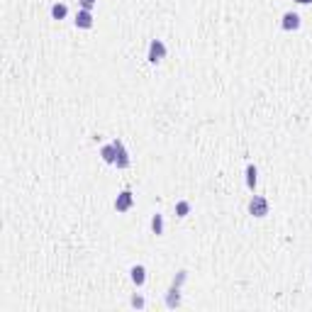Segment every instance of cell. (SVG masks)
I'll return each instance as SVG.
<instances>
[{"label": "cell", "mask_w": 312, "mask_h": 312, "mask_svg": "<svg viewBox=\"0 0 312 312\" xmlns=\"http://www.w3.org/2000/svg\"><path fill=\"white\" fill-rule=\"evenodd\" d=\"M146 59H149V64H161V61L166 59V44H164L161 39H151V42H149V54H146Z\"/></svg>", "instance_id": "6da1fadb"}, {"label": "cell", "mask_w": 312, "mask_h": 312, "mask_svg": "<svg viewBox=\"0 0 312 312\" xmlns=\"http://www.w3.org/2000/svg\"><path fill=\"white\" fill-rule=\"evenodd\" d=\"M249 212L254 215V217H266L268 215V200L264 195H254L251 200H249Z\"/></svg>", "instance_id": "7a4b0ae2"}, {"label": "cell", "mask_w": 312, "mask_h": 312, "mask_svg": "<svg viewBox=\"0 0 312 312\" xmlns=\"http://www.w3.org/2000/svg\"><path fill=\"white\" fill-rule=\"evenodd\" d=\"M112 144H115V151H117V161H115V166L117 168H129V151L124 149V142L122 139H112Z\"/></svg>", "instance_id": "3957f363"}, {"label": "cell", "mask_w": 312, "mask_h": 312, "mask_svg": "<svg viewBox=\"0 0 312 312\" xmlns=\"http://www.w3.org/2000/svg\"><path fill=\"white\" fill-rule=\"evenodd\" d=\"M132 205H134V195H132V190H122L117 198H115V210L117 212H127V210H132Z\"/></svg>", "instance_id": "277c9868"}, {"label": "cell", "mask_w": 312, "mask_h": 312, "mask_svg": "<svg viewBox=\"0 0 312 312\" xmlns=\"http://www.w3.org/2000/svg\"><path fill=\"white\" fill-rule=\"evenodd\" d=\"M280 27H283L285 32H295V30L300 27V15H298V12H285L283 20H280Z\"/></svg>", "instance_id": "5b68a950"}, {"label": "cell", "mask_w": 312, "mask_h": 312, "mask_svg": "<svg viewBox=\"0 0 312 312\" xmlns=\"http://www.w3.org/2000/svg\"><path fill=\"white\" fill-rule=\"evenodd\" d=\"M73 22H76L78 30H90V27H93V10H83V8H81V10L76 12V20H73Z\"/></svg>", "instance_id": "8992f818"}, {"label": "cell", "mask_w": 312, "mask_h": 312, "mask_svg": "<svg viewBox=\"0 0 312 312\" xmlns=\"http://www.w3.org/2000/svg\"><path fill=\"white\" fill-rule=\"evenodd\" d=\"M129 278H132V283L137 285V288H142L146 283V268L142 266V264H137V266L129 268Z\"/></svg>", "instance_id": "52a82bcc"}, {"label": "cell", "mask_w": 312, "mask_h": 312, "mask_svg": "<svg viewBox=\"0 0 312 312\" xmlns=\"http://www.w3.org/2000/svg\"><path fill=\"white\" fill-rule=\"evenodd\" d=\"M256 180H258V171L254 164H246V188L254 190L256 188Z\"/></svg>", "instance_id": "ba28073f"}, {"label": "cell", "mask_w": 312, "mask_h": 312, "mask_svg": "<svg viewBox=\"0 0 312 312\" xmlns=\"http://www.w3.org/2000/svg\"><path fill=\"white\" fill-rule=\"evenodd\" d=\"M166 305L171 307V310L180 305V288L178 285H171V290H168V295H166Z\"/></svg>", "instance_id": "9c48e42d"}, {"label": "cell", "mask_w": 312, "mask_h": 312, "mask_svg": "<svg viewBox=\"0 0 312 312\" xmlns=\"http://www.w3.org/2000/svg\"><path fill=\"white\" fill-rule=\"evenodd\" d=\"M100 156H102V161H105V164H115V161H117V151H115V144H105L100 149Z\"/></svg>", "instance_id": "30bf717a"}, {"label": "cell", "mask_w": 312, "mask_h": 312, "mask_svg": "<svg viewBox=\"0 0 312 312\" xmlns=\"http://www.w3.org/2000/svg\"><path fill=\"white\" fill-rule=\"evenodd\" d=\"M66 15H68V8L64 3H54V5H51V17H54V20H64Z\"/></svg>", "instance_id": "8fae6325"}, {"label": "cell", "mask_w": 312, "mask_h": 312, "mask_svg": "<svg viewBox=\"0 0 312 312\" xmlns=\"http://www.w3.org/2000/svg\"><path fill=\"white\" fill-rule=\"evenodd\" d=\"M151 232L159 237V234H164V215L161 212H156L154 217H151Z\"/></svg>", "instance_id": "7c38bea8"}, {"label": "cell", "mask_w": 312, "mask_h": 312, "mask_svg": "<svg viewBox=\"0 0 312 312\" xmlns=\"http://www.w3.org/2000/svg\"><path fill=\"white\" fill-rule=\"evenodd\" d=\"M188 215H190V200L176 202V217H188Z\"/></svg>", "instance_id": "4fadbf2b"}, {"label": "cell", "mask_w": 312, "mask_h": 312, "mask_svg": "<svg viewBox=\"0 0 312 312\" xmlns=\"http://www.w3.org/2000/svg\"><path fill=\"white\" fill-rule=\"evenodd\" d=\"M78 5H81L83 10H93V8L98 5V0H78Z\"/></svg>", "instance_id": "5bb4252c"}, {"label": "cell", "mask_w": 312, "mask_h": 312, "mask_svg": "<svg viewBox=\"0 0 312 312\" xmlns=\"http://www.w3.org/2000/svg\"><path fill=\"white\" fill-rule=\"evenodd\" d=\"M144 305H146V302H144V298H142V295H134V298H132V307H137V310H142Z\"/></svg>", "instance_id": "9a60e30c"}, {"label": "cell", "mask_w": 312, "mask_h": 312, "mask_svg": "<svg viewBox=\"0 0 312 312\" xmlns=\"http://www.w3.org/2000/svg\"><path fill=\"white\" fill-rule=\"evenodd\" d=\"M298 3H302V5H307V3H312V0H298Z\"/></svg>", "instance_id": "2e32d148"}]
</instances>
